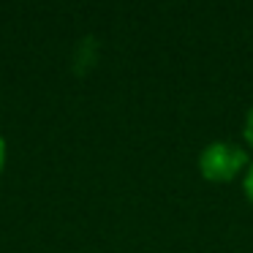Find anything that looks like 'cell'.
Masks as SVG:
<instances>
[{"label": "cell", "mask_w": 253, "mask_h": 253, "mask_svg": "<svg viewBox=\"0 0 253 253\" xmlns=\"http://www.w3.org/2000/svg\"><path fill=\"white\" fill-rule=\"evenodd\" d=\"M3 164H6V142L0 136V169H3Z\"/></svg>", "instance_id": "277c9868"}, {"label": "cell", "mask_w": 253, "mask_h": 253, "mask_svg": "<svg viewBox=\"0 0 253 253\" xmlns=\"http://www.w3.org/2000/svg\"><path fill=\"white\" fill-rule=\"evenodd\" d=\"M245 136H248V142L253 144V106H251V112H248V120H245Z\"/></svg>", "instance_id": "3957f363"}, {"label": "cell", "mask_w": 253, "mask_h": 253, "mask_svg": "<svg viewBox=\"0 0 253 253\" xmlns=\"http://www.w3.org/2000/svg\"><path fill=\"white\" fill-rule=\"evenodd\" d=\"M245 164H248L245 150L231 144V142H212L199 155V169H202V174L207 180H215V182L231 180Z\"/></svg>", "instance_id": "6da1fadb"}, {"label": "cell", "mask_w": 253, "mask_h": 253, "mask_svg": "<svg viewBox=\"0 0 253 253\" xmlns=\"http://www.w3.org/2000/svg\"><path fill=\"white\" fill-rule=\"evenodd\" d=\"M245 193L253 202V164H251V169H248V174H245Z\"/></svg>", "instance_id": "7a4b0ae2"}]
</instances>
